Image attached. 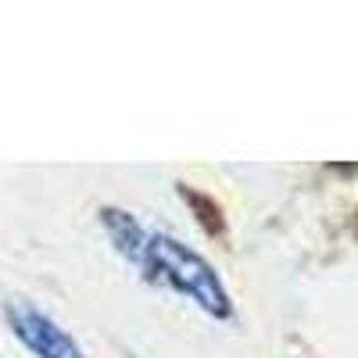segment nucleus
<instances>
[{"label":"nucleus","instance_id":"nucleus-3","mask_svg":"<svg viewBox=\"0 0 358 358\" xmlns=\"http://www.w3.org/2000/svg\"><path fill=\"white\" fill-rule=\"evenodd\" d=\"M101 222H104V229H108V241L115 244V251L126 255V258L136 265V262H140V251H143V241H147V233H151V229H143L129 212H118V208H104Z\"/></svg>","mask_w":358,"mask_h":358},{"label":"nucleus","instance_id":"nucleus-1","mask_svg":"<svg viewBox=\"0 0 358 358\" xmlns=\"http://www.w3.org/2000/svg\"><path fill=\"white\" fill-rule=\"evenodd\" d=\"M155 283L190 297V301L208 312L212 319H229L233 315V301L215 273V265L201 258L194 248H187L183 241H176L169 233H147L140 262H136Z\"/></svg>","mask_w":358,"mask_h":358},{"label":"nucleus","instance_id":"nucleus-2","mask_svg":"<svg viewBox=\"0 0 358 358\" xmlns=\"http://www.w3.org/2000/svg\"><path fill=\"white\" fill-rule=\"evenodd\" d=\"M11 334L33 351L36 358H86V351L72 341L69 330H62L47 312H40L29 301H8L4 308Z\"/></svg>","mask_w":358,"mask_h":358}]
</instances>
